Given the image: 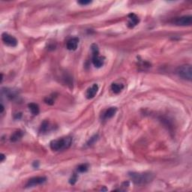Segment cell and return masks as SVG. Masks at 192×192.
<instances>
[{
    "instance_id": "1",
    "label": "cell",
    "mask_w": 192,
    "mask_h": 192,
    "mask_svg": "<svg viewBox=\"0 0 192 192\" xmlns=\"http://www.w3.org/2000/svg\"><path fill=\"white\" fill-rule=\"evenodd\" d=\"M128 176L133 183L136 185H145L152 182L154 176L150 173H136L130 172Z\"/></svg>"
},
{
    "instance_id": "2",
    "label": "cell",
    "mask_w": 192,
    "mask_h": 192,
    "mask_svg": "<svg viewBox=\"0 0 192 192\" xmlns=\"http://www.w3.org/2000/svg\"><path fill=\"white\" fill-rule=\"evenodd\" d=\"M72 143V138L71 137H65L59 139L52 140L50 143V147L52 150L62 151L69 149Z\"/></svg>"
},
{
    "instance_id": "3",
    "label": "cell",
    "mask_w": 192,
    "mask_h": 192,
    "mask_svg": "<svg viewBox=\"0 0 192 192\" xmlns=\"http://www.w3.org/2000/svg\"><path fill=\"white\" fill-rule=\"evenodd\" d=\"M91 50L92 52V64L95 68H101L104 63V58L99 56V50L97 44H92Z\"/></svg>"
},
{
    "instance_id": "4",
    "label": "cell",
    "mask_w": 192,
    "mask_h": 192,
    "mask_svg": "<svg viewBox=\"0 0 192 192\" xmlns=\"http://www.w3.org/2000/svg\"><path fill=\"white\" fill-rule=\"evenodd\" d=\"M176 73L179 77L191 81L192 79V69L190 65H183L178 67Z\"/></svg>"
},
{
    "instance_id": "5",
    "label": "cell",
    "mask_w": 192,
    "mask_h": 192,
    "mask_svg": "<svg viewBox=\"0 0 192 192\" xmlns=\"http://www.w3.org/2000/svg\"><path fill=\"white\" fill-rule=\"evenodd\" d=\"M172 23L176 26H191L192 23V17L191 15L183 16V17H176L173 20Z\"/></svg>"
},
{
    "instance_id": "6",
    "label": "cell",
    "mask_w": 192,
    "mask_h": 192,
    "mask_svg": "<svg viewBox=\"0 0 192 192\" xmlns=\"http://www.w3.org/2000/svg\"><path fill=\"white\" fill-rule=\"evenodd\" d=\"M47 181V178L44 176H36L33 177L28 180L27 183L26 184V188H31V187H35L39 185L44 184Z\"/></svg>"
},
{
    "instance_id": "7",
    "label": "cell",
    "mask_w": 192,
    "mask_h": 192,
    "mask_svg": "<svg viewBox=\"0 0 192 192\" xmlns=\"http://www.w3.org/2000/svg\"><path fill=\"white\" fill-rule=\"evenodd\" d=\"M2 40L4 42L5 44L7 46L12 47H14L17 45V40L15 38L8 33H3L2 35Z\"/></svg>"
},
{
    "instance_id": "8",
    "label": "cell",
    "mask_w": 192,
    "mask_h": 192,
    "mask_svg": "<svg viewBox=\"0 0 192 192\" xmlns=\"http://www.w3.org/2000/svg\"><path fill=\"white\" fill-rule=\"evenodd\" d=\"M128 26L129 27L130 29H132L134 26H136L140 22L139 17H137L135 14L131 13L128 16Z\"/></svg>"
},
{
    "instance_id": "9",
    "label": "cell",
    "mask_w": 192,
    "mask_h": 192,
    "mask_svg": "<svg viewBox=\"0 0 192 192\" xmlns=\"http://www.w3.org/2000/svg\"><path fill=\"white\" fill-rule=\"evenodd\" d=\"M98 91V86L97 84H93L92 86L90 88H89L86 92V97L88 99L93 98L95 96V95L97 94Z\"/></svg>"
},
{
    "instance_id": "10",
    "label": "cell",
    "mask_w": 192,
    "mask_h": 192,
    "mask_svg": "<svg viewBox=\"0 0 192 192\" xmlns=\"http://www.w3.org/2000/svg\"><path fill=\"white\" fill-rule=\"evenodd\" d=\"M78 43H79V38H73L67 42V49L69 50H76L77 48Z\"/></svg>"
},
{
    "instance_id": "11",
    "label": "cell",
    "mask_w": 192,
    "mask_h": 192,
    "mask_svg": "<svg viewBox=\"0 0 192 192\" xmlns=\"http://www.w3.org/2000/svg\"><path fill=\"white\" fill-rule=\"evenodd\" d=\"M116 111H117V108L116 107H110L109 109H107L105 113L103 115V118L104 119H111L112 118L113 116H114V115L116 114Z\"/></svg>"
},
{
    "instance_id": "12",
    "label": "cell",
    "mask_w": 192,
    "mask_h": 192,
    "mask_svg": "<svg viewBox=\"0 0 192 192\" xmlns=\"http://www.w3.org/2000/svg\"><path fill=\"white\" fill-rule=\"evenodd\" d=\"M123 89H124V85L122 83H113L111 85V90L116 94H119V92H121Z\"/></svg>"
},
{
    "instance_id": "13",
    "label": "cell",
    "mask_w": 192,
    "mask_h": 192,
    "mask_svg": "<svg viewBox=\"0 0 192 192\" xmlns=\"http://www.w3.org/2000/svg\"><path fill=\"white\" fill-rule=\"evenodd\" d=\"M28 107H29V111H31V113H33V115H38L39 113V107L38 104H35V103H30L28 105Z\"/></svg>"
},
{
    "instance_id": "14",
    "label": "cell",
    "mask_w": 192,
    "mask_h": 192,
    "mask_svg": "<svg viewBox=\"0 0 192 192\" xmlns=\"http://www.w3.org/2000/svg\"><path fill=\"white\" fill-rule=\"evenodd\" d=\"M23 135V131H20V130L17 131L12 135V137H11V141H12V142H16V141L19 140L20 138H22Z\"/></svg>"
},
{
    "instance_id": "15",
    "label": "cell",
    "mask_w": 192,
    "mask_h": 192,
    "mask_svg": "<svg viewBox=\"0 0 192 192\" xmlns=\"http://www.w3.org/2000/svg\"><path fill=\"white\" fill-rule=\"evenodd\" d=\"M50 128V124L48 121H44L42 122L41 126L40 127V132L41 133H44V132H47V131H49Z\"/></svg>"
},
{
    "instance_id": "16",
    "label": "cell",
    "mask_w": 192,
    "mask_h": 192,
    "mask_svg": "<svg viewBox=\"0 0 192 192\" xmlns=\"http://www.w3.org/2000/svg\"><path fill=\"white\" fill-rule=\"evenodd\" d=\"M88 169H89V165L87 164H82L78 166L77 171L80 172V173H85V172L87 171Z\"/></svg>"
},
{
    "instance_id": "17",
    "label": "cell",
    "mask_w": 192,
    "mask_h": 192,
    "mask_svg": "<svg viewBox=\"0 0 192 192\" xmlns=\"http://www.w3.org/2000/svg\"><path fill=\"white\" fill-rule=\"evenodd\" d=\"M77 179H78L77 174H76V173H74V174L72 175V176L71 177V179H69V183H70L71 185H74L77 183Z\"/></svg>"
},
{
    "instance_id": "18",
    "label": "cell",
    "mask_w": 192,
    "mask_h": 192,
    "mask_svg": "<svg viewBox=\"0 0 192 192\" xmlns=\"http://www.w3.org/2000/svg\"><path fill=\"white\" fill-rule=\"evenodd\" d=\"M44 101H45L46 104H47L49 105H53L54 104V99L51 96H48V97L45 98Z\"/></svg>"
},
{
    "instance_id": "19",
    "label": "cell",
    "mask_w": 192,
    "mask_h": 192,
    "mask_svg": "<svg viewBox=\"0 0 192 192\" xmlns=\"http://www.w3.org/2000/svg\"><path fill=\"white\" fill-rule=\"evenodd\" d=\"M98 139V135H95L94 137H91L90 140V141L88 142V145H92V143H94L95 142V141L97 140Z\"/></svg>"
},
{
    "instance_id": "20",
    "label": "cell",
    "mask_w": 192,
    "mask_h": 192,
    "mask_svg": "<svg viewBox=\"0 0 192 192\" xmlns=\"http://www.w3.org/2000/svg\"><path fill=\"white\" fill-rule=\"evenodd\" d=\"M92 2V1H78L77 3L80 5H86L90 4Z\"/></svg>"
},
{
    "instance_id": "21",
    "label": "cell",
    "mask_w": 192,
    "mask_h": 192,
    "mask_svg": "<svg viewBox=\"0 0 192 192\" xmlns=\"http://www.w3.org/2000/svg\"><path fill=\"white\" fill-rule=\"evenodd\" d=\"M0 108H1V110H0V113H3V111H4V106H3V104H1V105H0Z\"/></svg>"
},
{
    "instance_id": "22",
    "label": "cell",
    "mask_w": 192,
    "mask_h": 192,
    "mask_svg": "<svg viewBox=\"0 0 192 192\" xmlns=\"http://www.w3.org/2000/svg\"><path fill=\"white\" fill-rule=\"evenodd\" d=\"M33 166H34V168H38L39 164H38V161H35L34 164H33Z\"/></svg>"
},
{
    "instance_id": "23",
    "label": "cell",
    "mask_w": 192,
    "mask_h": 192,
    "mask_svg": "<svg viewBox=\"0 0 192 192\" xmlns=\"http://www.w3.org/2000/svg\"><path fill=\"white\" fill-rule=\"evenodd\" d=\"M5 158V155H3V154L1 155V161H2V162L3 161Z\"/></svg>"
},
{
    "instance_id": "24",
    "label": "cell",
    "mask_w": 192,
    "mask_h": 192,
    "mask_svg": "<svg viewBox=\"0 0 192 192\" xmlns=\"http://www.w3.org/2000/svg\"><path fill=\"white\" fill-rule=\"evenodd\" d=\"M19 116H22V114H21V113H20V114ZM20 117H21V116H18V115H17V118H18V119H20Z\"/></svg>"
},
{
    "instance_id": "25",
    "label": "cell",
    "mask_w": 192,
    "mask_h": 192,
    "mask_svg": "<svg viewBox=\"0 0 192 192\" xmlns=\"http://www.w3.org/2000/svg\"><path fill=\"white\" fill-rule=\"evenodd\" d=\"M101 191H107L106 188H101Z\"/></svg>"
}]
</instances>
